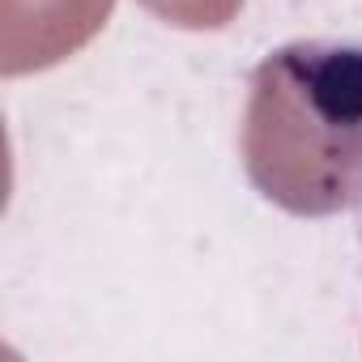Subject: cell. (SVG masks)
I'll return each instance as SVG.
<instances>
[{
	"mask_svg": "<svg viewBox=\"0 0 362 362\" xmlns=\"http://www.w3.org/2000/svg\"><path fill=\"white\" fill-rule=\"evenodd\" d=\"M243 166L252 188L294 218L362 205V47L286 43L247 86Z\"/></svg>",
	"mask_w": 362,
	"mask_h": 362,
	"instance_id": "cell-1",
	"label": "cell"
},
{
	"mask_svg": "<svg viewBox=\"0 0 362 362\" xmlns=\"http://www.w3.org/2000/svg\"><path fill=\"white\" fill-rule=\"evenodd\" d=\"M115 0H0V73L26 77L77 56Z\"/></svg>",
	"mask_w": 362,
	"mask_h": 362,
	"instance_id": "cell-2",
	"label": "cell"
},
{
	"mask_svg": "<svg viewBox=\"0 0 362 362\" xmlns=\"http://www.w3.org/2000/svg\"><path fill=\"white\" fill-rule=\"evenodd\" d=\"M136 5L179 30H222L239 18L243 0H136Z\"/></svg>",
	"mask_w": 362,
	"mask_h": 362,
	"instance_id": "cell-3",
	"label": "cell"
}]
</instances>
